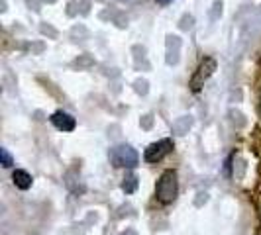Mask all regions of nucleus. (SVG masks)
Wrapping results in <instances>:
<instances>
[{
    "instance_id": "4",
    "label": "nucleus",
    "mask_w": 261,
    "mask_h": 235,
    "mask_svg": "<svg viewBox=\"0 0 261 235\" xmlns=\"http://www.w3.org/2000/svg\"><path fill=\"white\" fill-rule=\"evenodd\" d=\"M171 149H173V141L171 139H161V141H155V143H151L145 149L144 159L147 163H157V161H161L163 157L167 155Z\"/></svg>"
},
{
    "instance_id": "9",
    "label": "nucleus",
    "mask_w": 261,
    "mask_h": 235,
    "mask_svg": "<svg viewBox=\"0 0 261 235\" xmlns=\"http://www.w3.org/2000/svg\"><path fill=\"white\" fill-rule=\"evenodd\" d=\"M159 4H169V2H173V0H157Z\"/></svg>"
},
{
    "instance_id": "5",
    "label": "nucleus",
    "mask_w": 261,
    "mask_h": 235,
    "mask_svg": "<svg viewBox=\"0 0 261 235\" xmlns=\"http://www.w3.org/2000/svg\"><path fill=\"white\" fill-rule=\"evenodd\" d=\"M51 124L57 128L59 131H73L77 128V122H75V118L71 116V114H67V112H55L51 118Z\"/></svg>"
},
{
    "instance_id": "8",
    "label": "nucleus",
    "mask_w": 261,
    "mask_h": 235,
    "mask_svg": "<svg viewBox=\"0 0 261 235\" xmlns=\"http://www.w3.org/2000/svg\"><path fill=\"white\" fill-rule=\"evenodd\" d=\"M0 159H2V167H4V169L12 167V157H10V153H8L6 149H0Z\"/></svg>"
},
{
    "instance_id": "3",
    "label": "nucleus",
    "mask_w": 261,
    "mask_h": 235,
    "mask_svg": "<svg viewBox=\"0 0 261 235\" xmlns=\"http://www.w3.org/2000/svg\"><path fill=\"white\" fill-rule=\"evenodd\" d=\"M214 71H216V61L210 59V57H206V59L200 63V67L196 69L195 77H193V80H191V89H193L195 92L200 91V86L204 84V80H208Z\"/></svg>"
},
{
    "instance_id": "7",
    "label": "nucleus",
    "mask_w": 261,
    "mask_h": 235,
    "mask_svg": "<svg viewBox=\"0 0 261 235\" xmlns=\"http://www.w3.org/2000/svg\"><path fill=\"white\" fill-rule=\"evenodd\" d=\"M138 188V177L134 174V172H128L126 177H124V183H122V190L126 192V194H132L134 190Z\"/></svg>"
},
{
    "instance_id": "6",
    "label": "nucleus",
    "mask_w": 261,
    "mask_h": 235,
    "mask_svg": "<svg viewBox=\"0 0 261 235\" xmlns=\"http://www.w3.org/2000/svg\"><path fill=\"white\" fill-rule=\"evenodd\" d=\"M12 181H14V184H16L18 188H20V190H28V188L32 186V183H34V179H32V174H30L28 170H22V169L14 170Z\"/></svg>"
},
{
    "instance_id": "1",
    "label": "nucleus",
    "mask_w": 261,
    "mask_h": 235,
    "mask_svg": "<svg viewBox=\"0 0 261 235\" xmlns=\"http://www.w3.org/2000/svg\"><path fill=\"white\" fill-rule=\"evenodd\" d=\"M177 192H179V186H177V172L175 170H165L159 181H157L155 186V194L157 200L161 204H171L175 198H177Z\"/></svg>"
},
{
    "instance_id": "2",
    "label": "nucleus",
    "mask_w": 261,
    "mask_h": 235,
    "mask_svg": "<svg viewBox=\"0 0 261 235\" xmlns=\"http://www.w3.org/2000/svg\"><path fill=\"white\" fill-rule=\"evenodd\" d=\"M108 157H110V163H112L114 167H118V169H134V167L138 165V161H140L136 149H132L130 145H126V143L112 147Z\"/></svg>"
}]
</instances>
